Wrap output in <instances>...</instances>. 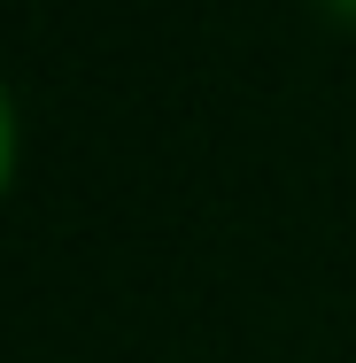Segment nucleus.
Masks as SVG:
<instances>
[{
	"mask_svg": "<svg viewBox=\"0 0 356 363\" xmlns=\"http://www.w3.org/2000/svg\"><path fill=\"white\" fill-rule=\"evenodd\" d=\"M8 178H16V108L0 93V201H8Z\"/></svg>",
	"mask_w": 356,
	"mask_h": 363,
	"instance_id": "1",
	"label": "nucleus"
},
{
	"mask_svg": "<svg viewBox=\"0 0 356 363\" xmlns=\"http://www.w3.org/2000/svg\"><path fill=\"white\" fill-rule=\"evenodd\" d=\"M318 8H333L341 23H356V0H318Z\"/></svg>",
	"mask_w": 356,
	"mask_h": 363,
	"instance_id": "2",
	"label": "nucleus"
}]
</instances>
